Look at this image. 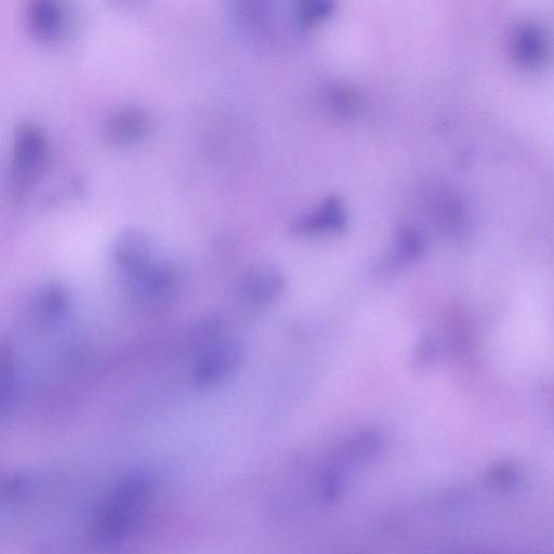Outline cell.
Wrapping results in <instances>:
<instances>
[{"label": "cell", "instance_id": "obj_1", "mask_svg": "<svg viewBox=\"0 0 554 554\" xmlns=\"http://www.w3.org/2000/svg\"><path fill=\"white\" fill-rule=\"evenodd\" d=\"M155 496V483L148 474L127 479L111 496L101 516V530L109 538L127 535L148 513Z\"/></svg>", "mask_w": 554, "mask_h": 554}, {"label": "cell", "instance_id": "obj_2", "mask_svg": "<svg viewBox=\"0 0 554 554\" xmlns=\"http://www.w3.org/2000/svg\"><path fill=\"white\" fill-rule=\"evenodd\" d=\"M49 154V139L41 126L31 122L18 125L13 135L12 168L20 187H29L42 176Z\"/></svg>", "mask_w": 554, "mask_h": 554}, {"label": "cell", "instance_id": "obj_3", "mask_svg": "<svg viewBox=\"0 0 554 554\" xmlns=\"http://www.w3.org/2000/svg\"><path fill=\"white\" fill-rule=\"evenodd\" d=\"M244 351L239 341L224 339L206 348L196 360L192 379L196 387L210 389L223 384L242 365Z\"/></svg>", "mask_w": 554, "mask_h": 554}, {"label": "cell", "instance_id": "obj_4", "mask_svg": "<svg viewBox=\"0 0 554 554\" xmlns=\"http://www.w3.org/2000/svg\"><path fill=\"white\" fill-rule=\"evenodd\" d=\"M114 257L118 266L128 273L135 283L161 267L157 261L153 240L147 233L139 230H128L118 237Z\"/></svg>", "mask_w": 554, "mask_h": 554}, {"label": "cell", "instance_id": "obj_5", "mask_svg": "<svg viewBox=\"0 0 554 554\" xmlns=\"http://www.w3.org/2000/svg\"><path fill=\"white\" fill-rule=\"evenodd\" d=\"M152 116L137 105H126L111 112L103 123L105 141L117 147L135 143L150 133Z\"/></svg>", "mask_w": 554, "mask_h": 554}, {"label": "cell", "instance_id": "obj_6", "mask_svg": "<svg viewBox=\"0 0 554 554\" xmlns=\"http://www.w3.org/2000/svg\"><path fill=\"white\" fill-rule=\"evenodd\" d=\"M284 272L274 265L262 263L250 267L243 273L237 285L240 297L256 305H266L279 298L286 289Z\"/></svg>", "mask_w": 554, "mask_h": 554}, {"label": "cell", "instance_id": "obj_7", "mask_svg": "<svg viewBox=\"0 0 554 554\" xmlns=\"http://www.w3.org/2000/svg\"><path fill=\"white\" fill-rule=\"evenodd\" d=\"M346 222L344 206L337 197L331 196L318 210L299 219L293 231L301 235L340 231L345 228Z\"/></svg>", "mask_w": 554, "mask_h": 554}, {"label": "cell", "instance_id": "obj_8", "mask_svg": "<svg viewBox=\"0 0 554 554\" xmlns=\"http://www.w3.org/2000/svg\"><path fill=\"white\" fill-rule=\"evenodd\" d=\"M512 52L514 58L524 67H538L546 59V39L543 32L534 24H522L513 34Z\"/></svg>", "mask_w": 554, "mask_h": 554}, {"label": "cell", "instance_id": "obj_9", "mask_svg": "<svg viewBox=\"0 0 554 554\" xmlns=\"http://www.w3.org/2000/svg\"><path fill=\"white\" fill-rule=\"evenodd\" d=\"M63 12L52 0H34L26 9V22L31 32L43 39L58 36L63 28Z\"/></svg>", "mask_w": 554, "mask_h": 554}, {"label": "cell", "instance_id": "obj_10", "mask_svg": "<svg viewBox=\"0 0 554 554\" xmlns=\"http://www.w3.org/2000/svg\"><path fill=\"white\" fill-rule=\"evenodd\" d=\"M425 253V244L421 236L410 229H404L399 233L397 254H395V262L404 263L414 261L420 258Z\"/></svg>", "mask_w": 554, "mask_h": 554}, {"label": "cell", "instance_id": "obj_11", "mask_svg": "<svg viewBox=\"0 0 554 554\" xmlns=\"http://www.w3.org/2000/svg\"><path fill=\"white\" fill-rule=\"evenodd\" d=\"M13 379H15V362L7 345H0V410L9 402Z\"/></svg>", "mask_w": 554, "mask_h": 554}, {"label": "cell", "instance_id": "obj_12", "mask_svg": "<svg viewBox=\"0 0 554 554\" xmlns=\"http://www.w3.org/2000/svg\"><path fill=\"white\" fill-rule=\"evenodd\" d=\"M328 102L340 113H351L356 110L360 103V97L356 92L344 85H337L329 89L327 94Z\"/></svg>", "mask_w": 554, "mask_h": 554}, {"label": "cell", "instance_id": "obj_13", "mask_svg": "<svg viewBox=\"0 0 554 554\" xmlns=\"http://www.w3.org/2000/svg\"><path fill=\"white\" fill-rule=\"evenodd\" d=\"M331 11V4L325 2H306L299 7L298 17L303 24L310 25L326 18Z\"/></svg>", "mask_w": 554, "mask_h": 554}]
</instances>
